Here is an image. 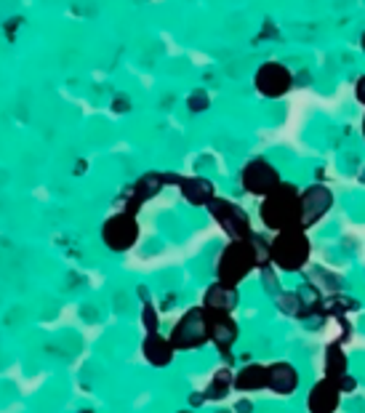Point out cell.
Returning a JSON list of instances; mask_svg holds the SVG:
<instances>
[{
  "mask_svg": "<svg viewBox=\"0 0 365 413\" xmlns=\"http://www.w3.org/2000/svg\"><path fill=\"white\" fill-rule=\"evenodd\" d=\"M259 216L264 227L285 232V229H301V192L294 184H280L272 195H267L259 206Z\"/></svg>",
  "mask_w": 365,
  "mask_h": 413,
  "instance_id": "1",
  "label": "cell"
},
{
  "mask_svg": "<svg viewBox=\"0 0 365 413\" xmlns=\"http://www.w3.org/2000/svg\"><path fill=\"white\" fill-rule=\"evenodd\" d=\"M269 254H272V264L283 270V272H299L307 267L312 245L304 229H285L278 232L272 243H269Z\"/></svg>",
  "mask_w": 365,
  "mask_h": 413,
  "instance_id": "2",
  "label": "cell"
},
{
  "mask_svg": "<svg viewBox=\"0 0 365 413\" xmlns=\"http://www.w3.org/2000/svg\"><path fill=\"white\" fill-rule=\"evenodd\" d=\"M253 267L259 264H256V251L251 240H232L222 251V258L216 264V277H219L216 283H222L226 288H238Z\"/></svg>",
  "mask_w": 365,
  "mask_h": 413,
  "instance_id": "3",
  "label": "cell"
},
{
  "mask_svg": "<svg viewBox=\"0 0 365 413\" xmlns=\"http://www.w3.org/2000/svg\"><path fill=\"white\" fill-rule=\"evenodd\" d=\"M168 339L179 352H190V349H197V346L206 344L208 342V315H206V310L192 307V310L184 312Z\"/></svg>",
  "mask_w": 365,
  "mask_h": 413,
  "instance_id": "4",
  "label": "cell"
},
{
  "mask_svg": "<svg viewBox=\"0 0 365 413\" xmlns=\"http://www.w3.org/2000/svg\"><path fill=\"white\" fill-rule=\"evenodd\" d=\"M102 240L109 251H128L134 243L139 240V224H136V216H131V213H115V216H109L102 227Z\"/></svg>",
  "mask_w": 365,
  "mask_h": 413,
  "instance_id": "5",
  "label": "cell"
},
{
  "mask_svg": "<svg viewBox=\"0 0 365 413\" xmlns=\"http://www.w3.org/2000/svg\"><path fill=\"white\" fill-rule=\"evenodd\" d=\"M240 182H243L245 192L259 195V197L272 195V192L283 184L278 168H275L269 160H264V157H256V160H251V163L245 166L243 173H240Z\"/></svg>",
  "mask_w": 365,
  "mask_h": 413,
  "instance_id": "6",
  "label": "cell"
},
{
  "mask_svg": "<svg viewBox=\"0 0 365 413\" xmlns=\"http://www.w3.org/2000/svg\"><path fill=\"white\" fill-rule=\"evenodd\" d=\"M208 211H211V216L216 219V224L224 229L232 240H251V238H253L251 222H248L243 208H238L235 203H229V200H219V197H216L208 206Z\"/></svg>",
  "mask_w": 365,
  "mask_h": 413,
  "instance_id": "7",
  "label": "cell"
},
{
  "mask_svg": "<svg viewBox=\"0 0 365 413\" xmlns=\"http://www.w3.org/2000/svg\"><path fill=\"white\" fill-rule=\"evenodd\" d=\"M253 83H256V91H259L261 96L280 99V96H285L294 88V75H291V69L285 67V64H280V62H267V64H261L256 69Z\"/></svg>",
  "mask_w": 365,
  "mask_h": 413,
  "instance_id": "8",
  "label": "cell"
},
{
  "mask_svg": "<svg viewBox=\"0 0 365 413\" xmlns=\"http://www.w3.org/2000/svg\"><path fill=\"white\" fill-rule=\"evenodd\" d=\"M333 206V192L326 184H312L301 192V229L307 232L310 227L320 222Z\"/></svg>",
  "mask_w": 365,
  "mask_h": 413,
  "instance_id": "9",
  "label": "cell"
},
{
  "mask_svg": "<svg viewBox=\"0 0 365 413\" xmlns=\"http://www.w3.org/2000/svg\"><path fill=\"white\" fill-rule=\"evenodd\" d=\"M208 342L216 344L222 355H229L232 344L238 342V323L232 320L229 312H208Z\"/></svg>",
  "mask_w": 365,
  "mask_h": 413,
  "instance_id": "10",
  "label": "cell"
},
{
  "mask_svg": "<svg viewBox=\"0 0 365 413\" xmlns=\"http://www.w3.org/2000/svg\"><path fill=\"white\" fill-rule=\"evenodd\" d=\"M267 389L280 397H291L299 389V371L285 360L269 362L267 365Z\"/></svg>",
  "mask_w": 365,
  "mask_h": 413,
  "instance_id": "11",
  "label": "cell"
},
{
  "mask_svg": "<svg viewBox=\"0 0 365 413\" xmlns=\"http://www.w3.org/2000/svg\"><path fill=\"white\" fill-rule=\"evenodd\" d=\"M339 405H341V392L333 381L320 379L310 389V397H307V411L310 413H336Z\"/></svg>",
  "mask_w": 365,
  "mask_h": 413,
  "instance_id": "12",
  "label": "cell"
},
{
  "mask_svg": "<svg viewBox=\"0 0 365 413\" xmlns=\"http://www.w3.org/2000/svg\"><path fill=\"white\" fill-rule=\"evenodd\" d=\"M141 355H144V360L150 362V365L166 368V365H171V360H174L176 349L171 344V339H166L160 333H147L144 336V344H141Z\"/></svg>",
  "mask_w": 365,
  "mask_h": 413,
  "instance_id": "13",
  "label": "cell"
},
{
  "mask_svg": "<svg viewBox=\"0 0 365 413\" xmlns=\"http://www.w3.org/2000/svg\"><path fill=\"white\" fill-rule=\"evenodd\" d=\"M179 187H181L184 200L192 203V206H211V203L216 200V195H213V184H211L208 179H200V176L179 179Z\"/></svg>",
  "mask_w": 365,
  "mask_h": 413,
  "instance_id": "14",
  "label": "cell"
},
{
  "mask_svg": "<svg viewBox=\"0 0 365 413\" xmlns=\"http://www.w3.org/2000/svg\"><path fill=\"white\" fill-rule=\"evenodd\" d=\"M235 389L240 392H259L267 389V365L264 362H248L235 374Z\"/></svg>",
  "mask_w": 365,
  "mask_h": 413,
  "instance_id": "15",
  "label": "cell"
},
{
  "mask_svg": "<svg viewBox=\"0 0 365 413\" xmlns=\"http://www.w3.org/2000/svg\"><path fill=\"white\" fill-rule=\"evenodd\" d=\"M235 307H238V291L222 283H213L203 296V310L208 312H232Z\"/></svg>",
  "mask_w": 365,
  "mask_h": 413,
  "instance_id": "16",
  "label": "cell"
},
{
  "mask_svg": "<svg viewBox=\"0 0 365 413\" xmlns=\"http://www.w3.org/2000/svg\"><path fill=\"white\" fill-rule=\"evenodd\" d=\"M349 371H347V352H344V346L339 344V342H330L326 346V379L328 381H336L344 379Z\"/></svg>",
  "mask_w": 365,
  "mask_h": 413,
  "instance_id": "17",
  "label": "cell"
},
{
  "mask_svg": "<svg viewBox=\"0 0 365 413\" xmlns=\"http://www.w3.org/2000/svg\"><path fill=\"white\" fill-rule=\"evenodd\" d=\"M163 176H157V173H147L144 179H141L139 184L134 187V195H131V206L125 208V213H131L134 216V211L147 200V197H152V195H157L160 192V187H163Z\"/></svg>",
  "mask_w": 365,
  "mask_h": 413,
  "instance_id": "18",
  "label": "cell"
},
{
  "mask_svg": "<svg viewBox=\"0 0 365 413\" xmlns=\"http://www.w3.org/2000/svg\"><path fill=\"white\" fill-rule=\"evenodd\" d=\"M232 387H235L232 371H229V368H219V371L213 374V379H211V384L206 387L203 395H206V400H224Z\"/></svg>",
  "mask_w": 365,
  "mask_h": 413,
  "instance_id": "19",
  "label": "cell"
},
{
  "mask_svg": "<svg viewBox=\"0 0 365 413\" xmlns=\"http://www.w3.org/2000/svg\"><path fill=\"white\" fill-rule=\"evenodd\" d=\"M278 310L285 312V315H291V317H299V320H304V301H301V296L299 291H291V293H280L278 296Z\"/></svg>",
  "mask_w": 365,
  "mask_h": 413,
  "instance_id": "20",
  "label": "cell"
},
{
  "mask_svg": "<svg viewBox=\"0 0 365 413\" xmlns=\"http://www.w3.org/2000/svg\"><path fill=\"white\" fill-rule=\"evenodd\" d=\"M141 323H144V328H147V333H157V312H155V307L147 301L144 304V310H141Z\"/></svg>",
  "mask_w": 365,
  "mask_h": 413,
  "instance_id": "21",
  "label": "cell"
},
{
  "mask_svg": "<svg viewBox=\"0 0 365 413\" xmlns=\"http://www.w3.org/2000/svg\"><path fill=\"white\" fill-rule=\"evenodd\" d=\"M336 387H339V392H341V395H352V392L357 389V379H355L352 374H347L344 379L336 381Z\"/></svg>",
  "mask_w": 365,
  "mask_h": 413,
  "instance_id": "22",
  "label": "cell"
},
{
  "mask_svg": "<svg viewBox=\"0 0 365 413\" xmlns=\"http://www.w3.org/2000/svg\"><path fill=\"white\" fill-rule=\"evenodd\" d=\"M190 104H192V109H206V107H208V96H206V94H195L190 99Z\"/></svg>",
  "mask_w": 365,
  "mask_h": 413,
  "instance_id": "23",
  "label": "cell"
},
{
  "mask_svg": "<svg viewBox=\"0 0 365 413\" xmlns=\"http://www.w3.org/2000/svg\"><path fill=\"white\" fill-rule=\"evenodd\" d=\"M355 96H357V102L365 104V75L363 78H357V83H355Z\"/></svg>",
  "mask_w": 365,
  "mask_h": 413,
  "instance_id": "24",
  "label": "cell"
},
{
  "mask_svg": "<svg viewBox=\"0 0 365 413\" xmlns=\"http://www.w3.org/2000/svg\"><path fill=\"white\" fill-rule=\"evenodd\" d=\"M253 411V408H251V403H248V400H240V403H238V408H235V413H251Z\"/></svg>",
  "mask_w": 365,
  "mask_h": 413,
  "instance_id": "25",
  "label": "cell"
},
{
  "mask_svg": "<svg viewBox=\"0 0 365 413\" xmlns=\"http://www.w3.org/2000/svg\"><path fill=\"white\" fill-rule=\"evenodd\" d=\"M360 49H363V53H365V33H363V37H360Z\"/></svg>",
  "mask_w": 365,
  "mask_h": 413,
  "instance_id": "26",
  "label": "cell"
},
{
  "mask_svg": "<svg viewBox=\"0 0 365 413\" xmlns=\"http://www.w3.org/2000/svg\"><path fill=\"white\" fill-rule=\"evenodd\" d=\"M363 139H365V115H363Z\"/></svg>",
  "mask_w": 365,
  "mask_h": 413,
  "instance_id": "27",
  "label": "cell"
}]
</instances>
